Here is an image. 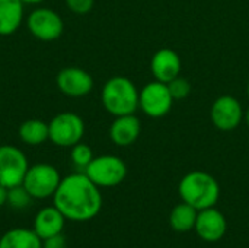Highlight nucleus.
Listing matches in <instances>:
<instances>
[{"label": "nucleus", "mask_w": 249, "mask_h": 248, "mask_svg": "<svg viewBox=\"0 0 249 248\" xmlns=\"http://www.w3.org/2000/svg\"><path fill=\"white\" fill-rule=\"evenodd\" d=\"M53 200L64 218L73 222L90 221L102 209L99 187L85 172H76L61 178Z\"/></svg>", "instance_id": "1"}, {"label": "nucleus", "mask_w": 249, "mask_h": 248, "mask_svg": "<svg viewBox=\"0 0 249 248\" xmlns=\"http://www.w3.org/2000/svg\"><path fill=\"white\" fill-rule=\"evenodd\" d=\"M182 202L191 205L197 210L213 208L220 197V186L217 180L204 171H191L182 177L178 186Z\"/></svg>", "instance_id": "2"}, {"label": "nucleus", "mask_w": 249, "mask_h": 248, "mask_svg": "<svg viewBox=\"0 0 249 248\" xmlns=\"http://www.w3.org/2000/svg\"><path fill=\"white\" fill-rule=\"evenodd\" d=\"M139 94L140 92L130 79L115 76L107 80L101 98L104 108L114 117H120L136 113L139 108Z\"/></svg>", "instance_id": "3"}, {"label": "nucleus", "mask_w": 249, "mask_h": 248, "mask_svg": "<svg viewBox=\"0 0 249 248\" xmlns=\"http://www.w3.org/2000/svg\"><path fill=\"white\" fill-rule=\"evenodd\" d=\"M85 174L98 187H115L127 177L125 162L114 155H102L93 158L85 168Z\"/></svg>", "instance_id": "4"}, {"label": "nucleus", "mask_w": 249, "mask_h": 248, "mask_svg": "<svg viewBox=\"0 0 249 248\" xmlns=\"http://www.w3.org/2000/svg\"><path fill=\"white\" fill-rule=\"evenodd\" d=\"M60 181L61 177L55 167L50 164H36L28 168L22 186L26 189L32 199L42 200L54 196Z\"/></svg>", "instance_id": "5"}, {"label": "nucleus", "mask_w": 249, "mask_h": 248, "mask_svg": "<svg viewBox=\"0 0 249 248\" xmlns=\"http://www.w3.org/2000/svg\"><path fill=\"white\" fill-rule=\"evenodd\" d=\"M85 123L74 113L57 114L48 123V139L60 148H71L82 142Z\"/></svg>", "instance_id": "6"}, {"label": "nucleus", "mask_w": 249, "mask_h": 248, "mask_svg": "<svg viewBox=\"0 0 249 248\" xmlns=\"http://www.w3.org/2000/svg\"><path fill=\"white\" fill-rule=\"evenodd\" d=\"M29 165L25 153L10 145L0 146V184L10 189L23 183Z\"/></svg>", "instance_id": "7"}, {"label": "nucleus", "mask_w": 249, "mask_h": 248, "mask_svg": "<svg viewBox=\"0 0 249 248\" xmlns=\"http://www.w3.org/2000/svg\"><path fill=\"white\" fill-rule=\"evenodd\" d=\"M172 104L174 98L168 89V85L158 80L147 83L139 94V107L152 118L166 115L171 111Z\"/></svg>", "instance_id": "8"}, {"label": "nucleus", "mask_w": 249, "mask_h": 248, "mask_svg": "<svg viewBox=\"0 0 249 248\" xmlns=\"http://www.w3.org/2000/svg\"><path fill=\"white\" fill-rule=\"evenodd\" d=\"M29 32L41 41H54L63 34V19L57 12L47 7L35 9L26 20Z\"/></svg>", "instance_id": "9"}, {"label": "nucleus", "mask_w": 249, "mask_h": 248, "mask_svg": "<svg viewBox=\"0 0 249 248\" xmlns=\"http://www.w3.org/2000/svg\"><path fill=\"white\" fill-rule=\"evenodd\" d=\"M212 123L222 132L235 130L244 120V110L241 102L232 95L219 96L210 110Z\"/></svg>", "instance_id": "10"}, {"label": "nucleus", "mask_w": 249, "mask_h": 248, "mask_svg": "<svg viewBox=\"0 0 249 248\" xmlns=\"http://www.w3.org/2000/svg\"><path fill=\"white\" fill-rule=\"evenodd\" d=\"M194 229L203 241L217 243L226 235L228 222L225 215L213 206L198 210Z\"/></svg>", "instance_id": "11"}, {"label": "nucleus", "mask_w": 249, "mask_h": 248, "mask_svg": "<svg viewBox=\"0 0 249 248\" xmlns=\"http://www.w3.org/2000/svg\"><path fill=\"white\" fill-rule=\"evenodd\" d=\"M58 89L70 98H82L93 88L92 76L80 67H66L57 75Z\"/></svg>", "instance_id": "12"}, {"label": "nucleus", "mask_w": 249, "mask_h": 248, "mask_svg": "<svg viewBox=\"0 0 249 248\" xmlns=\"http://www.w3.org/2000/svg\"><path fill=\"white\" fill-rule=\"evenodd\" d=\"M150 70L155 80L168 83L181 72V58L177 51L171 48H160L158 50L150 61Z\"/></svg>", "instance_id": "13"}, {"label": "nucleus", "mask_w": 249, "mask_h": 248, "mask_svg": "<svg viewBox=\"0 0 249 248\" xmlns=\"http://www.w3.org/2000/svg\"><path fill=\"white\" fill-rule=\"evenodd\" d=\"M140 130H142L140 120L134 114L120 115L115 117V120L109 127V137L117 146L125 148L133 145L139 139Z\"/></svg>", "instance_id": "14"}, {"label": "nucleus", "mask_w": 249, "mask_h": 248, "mask_svg": "<svg viewBox=\"0 0 249 248\" xmlns=\"http://www.w3.org/2000/svg\"><path fill=\"white\" fill-rule=\"evenodd\" d=\"M64 222H66L64 215L55 206H48L36 213L34 219V231L41 240H45L48 237L61 234L64 228Z\"/></svg>", "instance_id": "15"}, {"label": "nucleus", "mask_w": 249, "mask_h": 248, "mask_svg": "<svg viewBox=\"0 0 249 248\" xmlns=\"http://www.w3.org/2000/svg\"><path fill=\"white\" fill-rule=\"evenodd\" d=\"M23 3L20 0H0V35L13 34L22 23Z\"/></svg>", "instance_id": "16"}, {"label": "nucleus", "mask_w": 249, "mask_h": 248, "mask_svg": "<svg viewBox=\"0 0 249 248\" xmlns=\"http://www.w3.org/2000/svg\"><path fill=\"white\" fill-rule=\"evenodd\" d=\"M0 248H42V240L34 229L13 228L0 238Z\"/></svg>", "instance_id": "17"}, {"label": "nucleus", "mask_w": 249, "mask_h": 248, "mask_svg": "<svg viewBox=\"0 0 249 248\" xmlns=\"http://www.w3.org/2000/svg\"><path fill=\"white\" fill-rule=\"evenodd\" d=\"M197 215L198 210L196 208H193L191 205L182 202L178 203L169 215V224L172 227V229L175 232H190L191 229H194L196 227V221H197Z\"/></svg>", "instance_id": "18"}, {"label": "nucleus", "mask_w": 249, "mask_h": 248, "mask_svg": "<svg viewBox=\"0 0 249 248\" xmlns=\"http://www.w3.org/2000/svg\"><path fill=\"white\" fill-rule=\"evenodd\" d=\"M19 137L29 146H38L48 139V124L38 118L26 120L19 127Z\"/></svg>", "instance_id": "19"}, {"label": "nucleus", "mask_w": 249, "mask_h": 248, "mask_svg": "<svg viewBox=\"0 0 249 248\" xmlns=\"http://www.w3.org/2000/svg\"><path fill=\"white\" fill-rule=\"evenodd\" d=\"M71 162L77 167L82 168L85 171V168L90 164V161L93 159V152L90 149V146H88L86 143H76L74 146H71Z\"/></svg>", "instance_id": "20"}, {"label": "nucleus", "mask_w": 249, "mask_h": 248, "mask_svg": "<svg viewBox=\"0 0 249 248\" xmlns=\"http://www.w3.org/2000/svg\"><path fill=\"white\" fill-rule=\"evenodd\" d=\"M31 200H32L31 194L26 191V189L22 184L10 187L7 191V203L13 209H25L29 206Z\"/></svg>", "instance_id": "21"}, {"label": "nucleus", "mask_w": 249, "mask_h": 248, "mask_svg": "<svg viewBox=\"0 0 249 248\" xmlns=\"http://www.w3.org/2000/svg\"><path fill=\"white\" fill-rule=\"evenodd\" d=\"M166 85H168V89H169L174 101L185 99L190 95V92H191V83L185 77H182V76H177L175 79H172Z\"/></svg>", "instance_id": "22"}, {"label": "nucleus", "mask_w": 249, "mask_h": 248, "mask_svg": "<svg viewBox=\"0 0 249 248\" xmlns=\"http://www.w3.org/2000/svg\"><path fill=\"white\" fill-rule=\"evenodd\" d=\"M67 7L76 15H86L93 7V0H66Z\"/></svg>", "instance_id": "23"}, {"label": "nucleus", "mask_w": 249, "mask_h": 248, "mask_svg": "<svg viewBox=\"0 0 249 248\" xmlns=\"http://www.w3.org/2000/svg\"><path fill=\"white\" fill-rule=\"evenodd\" d=\"M67 243H66V237L61 234L48 237L45 240H42V248H66Z\"/></svg>", "instance_id": "24"}, {"label": "nucleus", "mask_w": 249, "mask_h": 248, "mask_svg": "<svg viewBox=\"0 0 249 248\" xmlns=\"http://www.w3.org/2000/svg\"><path fill=\"white\" fill-rule=\"evenodd\" d=\"M7 191H9V189L0 184V208L7 203Z\"/></svg>", "instance_id": "25"}, {"label": "nucleus", "mask_w": 249, "mask_h": 248, "mask_svg": "<svg viewBox=\"0 0 249 248\" xmlns=\"http://www.w3.org/2000/svg\"><path fill=\"white\" fill-rule=\"evenodd\" d=\"M23 4H39V3H42L44 0H20Z\"/></svg>", "instance_id": "26"}, {"label": "nucleus", "mask_w": 249, "mask_h": 248, "mask_svg": "<svg viewBox=\"0 0 249 248\" xmlns=\"http://www.w3.org/2000/svg\"><path fill=\"white\" fill-rule=\"evenodd\" d=\"M244 120H245V123H247V126L249 127V108L244 113Z\"/></svg>", "instance_id": "27"}, {"label": "nucleus", "mask_w": 249, "mask_h": 248, "mask_svg": "<svg viewBox=\"0 0 249 248\" xmlns=\"http://www.w3.org/2000/svg\"><path fill=\"white\" fill-rule=\"evenodd\" d=\"M247 92H248V96H249V82H248V86H247Z\"/></svg>", "instance_id": "28"}]
</instances>
